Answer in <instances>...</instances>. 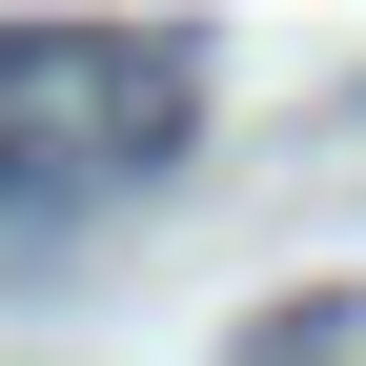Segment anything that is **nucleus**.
<instances>
[{"instance_id": "nucleus-1", "label": "nucleus", "mask_w": 366, "mask_h": 366, "mask_svg": "<svg viewBox=\"0 0 366 366\" xmlns=\"http://www.w3.org/2000/svg\"><path fill=\"white\" fill-rule=\"evenodd\" d=\"M204 41H0V204H122L163 183Z\"/></svg>"}]
</instances>
